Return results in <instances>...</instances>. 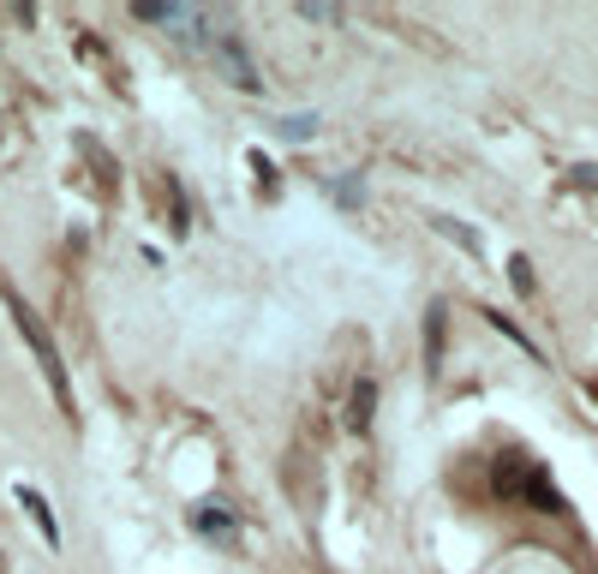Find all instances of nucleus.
<instances>
[{"label":"nucleus","mask_w":598,"mask_h":574,"mask_svg":"<svg viewBox=\"0 0 598 574\" xmlns=\"http://www.w3.org/2000/svg\"><path fill=\"white\" fill-rule=\"evenodd\" d=\"M7 305H12V317H19V329H24V341H31V353L43 360V377H48V389H55V401H60V413H72V389H67V365H60V353H55V341H48V329L31 317V305L19 300V293H7Z\"/></svg>","instance_id":"obj_1"},{"label":"nucleus","mask_w":598,"mask_h":574,"mask_svg":"<svg viewBox=\"0 0 598 574\" xmlns=\"http://www.w3.org/2000/svg\"><path fill=\"white\" fill-rule=\"evenodd\" d=\"M19 503L31 508V515H36V527H43V539H55V520H48V503H43V496H36V491H24V484H19Z\"/></svg>","instance_id":"obj_2"},{"label":"nucleus","mask_w":598,"mask_h":574,"mask_svg":"<svg viewBox=\"0 0 598 574\" xmlns=\"http://www.w3.org/2000/svg\"><path fill=\"white\" fill-rule=\"evenodd\" d=\"M575 180H581V186H593V191H598V168H575Z\"/></svg>","instance_id":"obj_3"}]
</instances>
